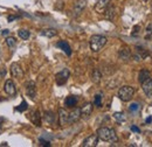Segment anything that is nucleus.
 <instances>
[{
	"mask_svg": "<svg viewBox=\"0 0 152 147\" xmlns=\"http://www.w3.org/2000/svg\"><path fill=\"white\" fill-rule=\"evenodd\" d=\"M93 113V104L87 103L81 107V117L82 118H88V117Z\"/></svg>",
	"mask_w": 152,
	"mask_h": 147,
	"instance_id": "2eb2a0df",
	"label": "nucleus"
},
{
	"mask_svg": "<svg viewBox=\"0 0 152 147\" xmlns=\"http://www.w3.org/2000/svg\"><path fill=\"white\" fill-rule=\"evenodd\" d=\"M131 131H132V132H136V133H139V132H140L139 127H137L136 125H132V126H131Z\"/></svg>",
	"mask_w": 152,
	"mask_h": 147,
	"instance_id": "72a5a7b5",
	"label": "nucleus"
},
{
	"mask_svg": "<svg viewBox=\"0 0 152 147\" xmlns=\"http://www.w3.org/2000/svg\"><path fill=\"white\" fill-rule=\"evenodd\" d=\"M110 0H97V3L95 5V11L97 13H104L105 8L109 6Z\"/></svg>",
	"mask_w": 152,
	"mask_h": 147,
	"instance_id": "4468645a",
	"label": "nucleus"
},
{
	"mask_svg": "<svg viewBox=\"0 0 152 147\" xmlns=\"http://www.w3.org/2000/svg\"><path fill=\"white\" fill-rule=\"evenodd\" d=\"M104 15H105V19L112 21L115 19V16H116V8L113 6H111V5H109L105 8V11H104Z\"/></svg>",
	"mask_w": 152,
	"mask_h": 147,
	"instance_id": "a211bd4d",
	"label": "nucleus"
},
{
	"mask_svg": "<svg viewBox=\"0 0 152 147\" xmlns=\"http://www.w3.org/2000/svg\"><path fill=\"white\" fill-rule=\"evenodd\" d=\"M17 19H20V16H19V15H10V16L7 18L8 22H12L13 20H17Z\"/></svg>",
	"mask_w": 152,
	"mask_h": 147,
	"instance_id": "473e14b6",
	"label": "nucleus"
},
{
	"mask_svg": "<svg viewBox=\"0 0 152 147\" xmlns=\"http://www.w3.org/2000/svg\"><path fill=\"white\" fill-rule=\"evenodd\" d=\"M150 55V53H149V50H146V49H144L143 47H136V53H135V55H133V57H135V60L136 61H143L145 57H147Z\"/></svg>",
	"mask_w": 152,
	"mask_h": 147,
	"instance_id": "6e6552de",
	"label": "nucleus"
},
{
	"mask_svg": "<svg viewBox=\"0 0 152 147\" xmlns=\"http://www.w3.org/2000/svg\"><path fill=\"white\" fill-rule=\"evenodd\" d=\"M68 113L67 110L65 109H60L58 110V120H60V125L63 126L66 124H68Z\"/></svg>",
	"mask_w": 152,
	"mask_h": 147,
	"instance_id": "dca6fc26",
	"label": "nucleus"
},
{
	"mask_svg": "<svg viewBox=\"0 0 152 147\" xmlns=\"http://www.w3.org/2000/svg\"><path fill=\"white\" fill-rule=\"evenodd\" d=\"M18 34H19L20 39H22V40H28L30 36V33H29V31H27V29H20L18 32Z\"/></svg>",
	"mask_w": 152,
	"mask_h": 147,
	"instance_id": "393cba45",
	"label": "nucleus"
},
{
	"mask_svg": "<svg viewBox=\"0 0 152 147\" xmlns=\"http://www.w3.org/2000/svg\"><path fill=\"white\" fill-rule=\"evenodd\" d=\"M30 120L33 122V124H35L36 126H41V114L39 111H34L30 114Z\"/></svg>",
	"mask_w": 152,
	"mask_h": 147,
	"instance_id": "aec40b11",
	"label": "nucleus"
},
{
	"mask_svg": "<svg viewBox=\"0 0 152 147\" xmlns=\"http://www.w3.org/2000/svg\"><path fill=\"white\" fill-rule=\"evenodd\" d=\"M118 56L122 61H124V62H128L130 58H131V50L130 48L128 47H122L119 50H118Z\"/></svg>",
	"mask_w": 152,
	"mask_h": 147,
	"instance_id": "9d476101",
	"label": "nucleus"
},
{
	"mask_svg": "<svg viewBox=\"0 0 152 147\" xmlns=\"http://www.w3.org/2000/svg\"><path fill=\"white\" fill-rule=\"evenodd\" d=\"M113 118H115L118 123L125 122V116H124L123 112H115V113H113Z\"/></svg>",
	"mask_w": 152,
	"mask_h": 147,
	"instance_id": "a878e982",
	"label": "nucleus"
},
{
	"mask_svg": "<svg viewBox=\"0 0 152 147\" xmlns=\"http://www.w3.org/2000/svg\"><path fill=\"white\" fill-rule=\"evenodd\" d=\"M69 76H70L69 69H62L60 72H57L56 76H55L56 84H57V85H63V84H66L67 81H68V78H69Z\"/></svg>",
	"mask_w": 152,
	"mask_h": 147,
	"instance_id": "20e7f679",
	"label": "nucleus"
},
{
	"mask_svg": "<svg viewBox=\"0 0 152 147\" xmlns=\"http://www.w3.org/2000/svg\"><path fill=\"white\" fill-rule=\"evenodd\" d=\"M145 40H152V23L147 25L145 29Z\"/></svg>",
	"mask_w": 152,
	"mask_h": 147,
	"instance_id": "cd10ccee",
	"label": "nucleus"
},
{
	"mask_svg": "<svg viewBox=\"0 0 152 147\" xmlns=\"http://www.w3.org/2000/svg\"><path fill=\"white\" fill-rule=\"evenodd\" d=\"M42 36H46V38H54L56 34H57V31L54 28H47V29H43V31H41L40 33Z\"/></svg>",
	"mask_w": 152,
	"mask_h": 147,
	"instance_id": "4be33fe9",
	"label": "nucleus"
},
{
	"mask_svg": "<svg viewBox=\"0 0 152 147\" xmlns=\"http://www.w3.org/2000/svg\"><path fill=\"white\" fill-rule=\"evenodd\" d=\"M97 135L98 139L103 140V141H108V142H116L118 140L116 131L110 127H101L97 130Z\"/></svg>",
	"mask_w": 152,
	"mask_h": 147,
	"instance_id": "f257e3e1",
	"label": "nucleus"
},
{
	"mask_svg": "<svg viewBox=\"0 0 152 147\" xmlns=\"http://www.w3.org/2000/svg\"><path fill=\"white\" fill-rule=\"evenodd\" d=\"M87 6V0H77L75 6H74V16H78Z\"/></svg>",
	"mask_w": 152,
	"mask_h": 147,
	"instance_id": "f8f14e48",
	"label": "nucleus"
},
{
	"mask_svg": "<svg viewBox=\"0 0 152 147\" xmlns=\"http://www.w3.org/2000/svg\"><path fill=\"white\" fill-rule=\"evenodd\" d=\"M11 72H12V76L14 78H21L23 76V70H22L21 66L17 62L11 66Z\"/></svg>",
	"mask_w": 152,
	"mask_h": 147,
	"instance_id": "9b49d317",
	"label": "nucleus"
},
{
	"mask_svg": "<svg viewBox=\"0 0 152 147\" xmlns=\"http://www.w3.org/2000/svg\"><path fill=\"white\" fill-rule=\"evenodd\" d=\"M43 119L46 120L47 124L53 125V124L55 123V120H56V117H55L54 112H52V111H46V112H45V116H43Z\"/></svg>",
	"mask_w": 152,
	"mask_h": 147,
	"instance_id": "6ab92c4d",
	"label": "nucleus"
},
{
	"mask_svg": "<svg viewBox=\"0 0 152 147\" xmlns=\"http://www.w3.org/2000/svg\"><path fill=\"white\" fill-rule=\"evenodd\" d=\"M81 118H82L81 117V109L75 107L72 112L68 113V124H74V123L78 122Z\"/></svg>",
	"mask_w": 152,
	"mask_h": 147,
	"instance_id": "423d86ee",
	"label": "nucleus"
},
{
	"mask_svg": "<svg viewBox=\"0 0 152 147\" xmlns=\"http://www.w3.org/2000/svg\"><path fill=\"white\" fill-rule=\"evenodd\" d=\"M28 109V104H27V102L26 101H22L21 102V104L19 105V106H17L15 107V110L17 111H19V112H23V111H26Z\"/></svg>",
	"mask_w": 152,
	"mask_h": 147,
	"instance_id": "c85d7f7f",
	"label": "nucleus"
},
{
	"mask_svg": "<svg viewBox=\"0 0 152 147\" xmlns=\"http://www.w3.org/2000/svg\"><path fill=\"white\" fill-rule=\"evenodd\" d=\"M135 95V89L130 85H124L118 90V98L122 102H130Z\"/></svg>",
	"mask_w": 152,
	"mask_h": 147,
	"instance_id": "7ed1b4c3",
	"label": "nucleus"
},
{
	"mask_svg": "<svg viewBox=\"0 0 152 147\" xmlns=\"http://www.w3.org/2000/svg\"><path fill=\"white\" fill-rule=\"evenodd\" d=\"M150 77V72H149V70H146V69H143V70H140V72H139V75H138V81H139V83H142V82H144L146 78H149Z\"/></svg>",
	"mask_w": 152,
	"mask_h": 147,
	"instance_id": "b1692460",
	"label": "nucleus"
},
{
	"mask_svg": "<svg viewBox=\"0 0 152 147\" xmlns=\"http://www.w3.org/2000/svg\"><path fill=\"white\" fill-rule=\"evenodd\" d=\"M101 78H102V74H101V71H100L98 69H94L93 74H91V81H93L94 83H100Z\"/></svg>",
	"mask_w": 152,
	"mask_h": 147,
	"instance_id": "5701e85b",
	"label": "nucleus"
},
{
	"mask_svg": "<svg viewBox=\"0 0 152 147\" xmlns=\"http://www.w3.org/2000/svg\"><path fill=\"white\" fill-rule=\"evenodd\" d=\"M40 145L41 146H46V147H49L50 146V142L48 140H43V139H40Z\"/></svg>",
	"mask_w": 152,
	"mask_h": 147,
	"instance_id": "2f4dec72",
	"label": "nucleus"
},
{
	"mask_svg": "<svg viewBox=\"0 0 152 147\" xmlns=\"http://www.w3.org/2000/svg\"><path fill=\"white\" fill-rule=\"evenodd\" d=\"M139 109H140V106H139V104H137V103H132V104H130V106H129L130 112H137V111H139Z\"/></svg>",
	"mask_w": 152,
	"mask_h": 147,
	"instance_id": "7c9ffc66",
	"label": "nucleus"
},
{
	"mask_svg": "<svg viewBox=\"0 0 152 147\" xmlns=\"http://www.w3.org/2000/svg\"><path fill=\"white\" fill-rule=\"evenodd\" d=\"M8 34H10V31H8V29H5V31H3V33H1L3 36H7Z\"/></svg>",
	"mask_w": 152,
	"mask_h": 147,
	"instance_id": "e433bc0d",
	"label": "nucleus"
},
{
	"mask_svg": "<svg viewBox=\"0 0 152 147\" xmlns=\"http://www.w3.org/2000/svg\"><path fill=\"white\" fill-rule=\"evenodd\" d=\"M56 47H57V48H61V50H63L68 56L72 55V48H70V46H69V43H68L67 41H63V40L58 41V42L56 43Z\"/></svg>",
	"mask_w": 152,
	"mask_h": 147,
	"instance_id": "f3484780",
	"label": "nucleus"
},
{
	"mask_svg": "<svg viewBox=\"0 0 152 147\" xmlns=\"http://www.w3.org/2000/svg\"><path fill=\"white\" fill-rule=\"evenodd\" d=\"M140 84H142V89H143L144 94L147 97H152V79L149 77L144 82H142Z\"/></svg>",
	"mask_w": 152,
	"mask_h": 147,
	"instance_id": "1a4fd4ad",
	"label": "nucleus"
},
{
	"mask_svg": "<svg viewBox=\"0 0 152 147\" xmlns=\"http://www.w3.org/2000/svg\"><path fill=\"white\" fill-rule=\"evenodd\" d=\"M26 94L30 99H34L36 97V85L34 82L29 81L26 83Z\"/></svg>",
	"mask_w": 152,
	"mask_h": 147,
	"instance_id": "0eeeda50",
	"label": "nucleus"
},
{
	"mask_svg": "<svg viewBox=\"0 0 152 147\" xmlns=\"http://www.w3.org/2000/svg\"><path fill=\"white\" fill-rule=\"evenodd\" d=\"M102 94H97L95 96V101H94V104L97 106V107H101L102 106Z\"/></svg>",
	"mask_w": 152,
	"mask_h": 147,
	"instance_id": "c756f323",
	"label": "nucleus"
},
{
	"mask_svg": "<svg viewBox=\"0 0 152 147\" xmlns=\"http://www.w3.org/2000/svg\"><path fill=\"white\" fill-rule=\"evenodd\" d=\"M98 144V135L91 134L88 138H85L82 142V147H96Z\"/></svg>",
	"mask_w": 152,
	"mask_h": 147,
	"instance_id": "39448f33",
	"label": "nucleus"
},
{
	"mask_svg": "<svg viewBox=\"0 0 152 147\" xmlns=\"http://www.w3.org/2000/svg\"><path fill=\"white\" fill-rule=\"evenodd\" d=\"M6 74H7V71H6V68H1V70H0V76H1V77H4V76H6Z\"/></svg>",
	"mask_w": 152,
	"mask_h": 147,
	"instance_id": "f704fd0d",
	"label": "nucleus"
},
{
	"mask_svg": "<svg viewBox=\"0 0 152 147\" xmlns=\"http://www.w3.org/2000/svg\"><path fill=\"white\" fill-rule=\"evenodd\" d=\"M145 122H146L147 124H149V123H151V122H152V117H149V118H147V119H146Z\"/></svg>",
	"mask_w": 152,
	"mask_h": 147,
	"instance_id": "4c0bfd02",
	"label": "nucleus"
},
{
	"mask_svg": "<svg viewBox=\"0 0 152 147\" xmlns=\"http://www.w3.org/2000/svg\"><path fill=\"white\" fill-rule=\"evenodd\" d=\"M108 40L105 36L103 35H93L90 38V49L93 50L94 53H98L100 50H102L104 48V46L107 44Z\"/></svg>",
	"mask_w": 152,
	"mask_h": 147,
	"instance_id": "f03ea898",
	"label": "nucleus"
},
{
	"mask_svg": "<svg viewBox=\"0 0 152 147\" xmlns=\"http://www.w3.org/2000/svg\"><path fill=\"white\" fill-rule=\"evenodd\" d=\"M77 102H78V98L76 96H68L65 101V104L68 107H74V106H76Z\"/></svg>",
	"mask_w": 152,
	"mask_h": 147,
	"instance_id": "412c9836",
	"label": "nucleus"
},
{
	"mask_svg": "<svg viewBox=\"0 0 152 147\" xmlns=\"http://www.w3.org/2000/svg\"><path fill=\"white\" fill-rule=\"evenodd\" d=\"M6 44L10 47V49H14V47L17 46V40H15V38L8 36V38L6 39Z\"/></svg>",
	"mask_w": 152,
	"mask_h": 147,
	"instance_id": "bb28decb",
	"label": "nucleus"
},
{
	"mask_svg": "<svg viewBox=\"0 0 152 147\" xmlns=\"http://www.w3.org/2000/svg\"><path fill=\"white\" fill-rule=\"evenodd\" d=\"M0 15H1V14H0Z\"/></svg>",
	"mask_w": 152,
	"mask_h": 147,
	"instance_id": "ea45409f",
	"label": "nucleus"
},
{
	"mask_svg": "<svg viewBox=\"0 0 152 147\" xmlns=\"http://www.w3.org/2000/svg\"><path fill=\"white\" fill-rule=\"evenodd\" d=\"M138 29H140V27H139V26H136V27H135V29H133V33H132V35H133V36H135V35H137V33H138L137 31H138Z\"/></svg>",
	"mask_w": 152,
	"mask_h": 147,
	"instance_id": "c9c22d12",
	"label": "nucleus"
},
{
	"mask_svg": "<svg viewBox=\"0 0 152 147\" xmlns=\"http://www.w3.org/2000/svg\"><path fill=\"white\" fill-rule=\"evenodd\" d=\"M4 89H5V92L10 96H14L17 94V88H15V84L12 79H7L6 83H5V86H4Z\"/></svg>",
	"mask_w": 152,
	"mask_h": 147,
	"instance_id": "ddd939ff",
	"label": "nucleus"
},
{
	"mask_svg": "<svg viewBox=\"0 0 152 147\" xmlns=\"http://www.w3.org/2000/svg\"><path fill=\"white\" fill-rule=\"evenodd\" d=\"M142 1H147V0H142Z\"/></svg>",
	"mask_w": 152,
	"mask_h": 147,
	"instance_id": "58836bf2",
	"label": "nucleus"
}]
</instances>
